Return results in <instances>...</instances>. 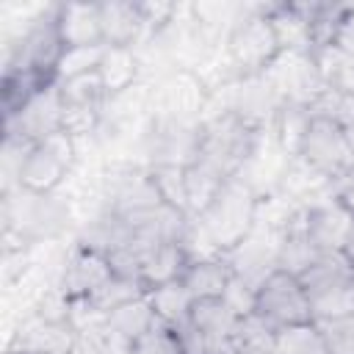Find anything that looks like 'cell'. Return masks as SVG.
Instances as JSON below:
<instances>
[{
	"mask_svg": "<svg viewBox=\"0 0 354 354\" xmlns=\"http://www.w3.org/2000/svg\"><path fill=\"white\" fill-rule=\"evenodd\" d=\"M274 354H326L324 329L315 321L279 329L274 337Z\"/></svg>",
	"mask_w": 354,
	"mask_h": 354,
	"instance_id": "obj_23",
	"label": "cell"
},
{
	"mask_svg": "<svg viewBox=\"0 0 354 354\" xmlns=\"http://www.w3.org/2000/svg\"><path fill=\"white\" fill-rule=\"evenodd\" d=\"M296 158H301L335 188L346 174L354 171V141L337 119L313 113Z\"/></svg>",
	"mask_w": 354,
	"mask_h": 354,
	"instance_id": "obj_4",
	"label": "cell"
},
{
	"mask_svg": "<svg viewBox=\"0 0 354 354\" xmlns=\"http://www.w3.org/2000/svg\"><path fill=\"white\" fill-rule=\"evenodd\" d=\"M185 174V199H188V213L191 218L202 216L207 210V205L216 199V194L221 191V185L227 183V177L221 171H216L213 166L202 163V160H191L183 166Z\"/></svg>",
	"mask_w": 354,
	"mask_h": 354,
	"instance_id": "obj_19",
	"label": "cell"
},
{
	"mask_svg": "<svg viewBox=\"0 0 354 354\" xmlns=\"http://www.w3.org/2000/svg\"><path fill=\"white\" fill-rule=\"evenodd\" d=\"M257 216H260V196L254 194V188L241 177H230L216 194V199L207 205V210L196 216V221L210 238V243L221 254H227L254 230Z\"/></svg>",
	"mask_w": 354,
	"mask_h": 354,
	"instance_id": "obj_3",
	"label": "cell"
},
{
	"mask_svg": "<svg viewBox=\"0 0 354 354\" xmlns=\"http://www.w3.org/2000/svg\"><path fill=\"white\" fill-rule=\"evenodd\" d=\"M147 293V285L138 282V279H127V277H119L113 274L102 288H97L91 296H86L102 315H111L113 310H119L122 304L133 301V299H141Z\"/></svg>",
	"mask_w": 354,
	"mask_h": 354,
	"instance_id": "obj_24",
	"label": "cell"
},
{
	"mask_svg": "<svg viewBox=\"0 0 354 354\" xmlns=\"http://www.w3.org/2000/svg\"><path fill=\"white\" fill-rule=\"evenodd\" d=\"M188 254L183 249L180 241H166V243H158L147 263H144V274H141V282L149 288H158V285H166V282H177L183 279L185 268H188Z\"/></svg>",
	"mask_w": 354,
	"mask_h": 354,
	"instance_id": "obj_17",
	"label": "cell"
},
{
	"mask_svg": "<svg viewBox=\"0 0 354 354\" xmlns=\"http://www.w3.org/2000/svg\"><path fill=\"white\" fill-rule=\"evenodd\" d=\"M55 22H58V36L64 47H100L102 44L100 3H58Z\"/></svg>",
	"mask_w": 354,
	"mask_h": 354,
	"instance_id": "obj_13",
	"label": "cell"
},
{
	"mask_svg": "<svg viewBox=\"0 0 354 354\" xmlns=\"http://www.w3.org/2000/svg\"><path fill=\"white\" fill-rule=\"evenodd\" d=\"M77 144L80 141L66 130H55L39 144H33L19 169L17 185L36 194H58V188L77 163Z\"/></svg>",
	"mask_w": 354,
	"mask_h": 354,
	"instance_id": "obj_6",
	"label": "cell"
},
{
	"mask_svg": "<svg viewBox=\"0 0 354 354\" xmlns=\"http://www.w3.org/2000/svg\"><path fill=\"white\" fill-rule=\"evenodd\" d=\"M310 55L315 61V69L326 91L340 97H354V55L348 50L332 41L324 47H313Z\"/></svg>",
	"mask_w": 354,
	"mask_h": 354,
	"instance_id": "obj_15",
	"label": "cell"
},
{
	"mask_svg": "<svg viewBox=\"0 0 354 354\" xmlns=\"http://www.w3.org/2000/svg\"><path fill=\"white\" fill-rule=\"evenodd\" d=\"M111 277H113V268H111V260L105 252L75 243L72 252H66L55 282L72 299H83V296H91L97 288H102Z\"/></svg>",
	"mask_w": 354,
	"mask_h": 354,
	"instance_id": "obj_9",
	"label": "cell"
},
{
	"mask_svg": "<svg viewBox=\"0 0 354 354\" xmlns=\"http://www.w3.org/2000/svg\"><path fill=\"white\" fill-rule=\"evenodd\" d=\"M108 321H111V326H113L119 335H124L130 343H136V340L158 321V315H155V310H152V304H149V299H147V293H144L141 299H133V301L122 304L119 310H113V313L108 315Z\"/></svg>",
	"mask_w": 354,
	"mask_h": 354,
	"instance_id": "obj_22",
	"label": "cell"
},
{
	"mask_svg": "<svg viewBox=\"0 0 354 354\" xmlns=\"http://www.w3.org/2000/svg\"><path fill=\"white\" fill-rule=\"evenodd\" d=\"M263 127H252L232 111L221 113H207L199 122V136H196V152L194 160H202L221 171L227 180L238 177L241 169L246 166Z\"/></svg>",
	"mask_w": 354,
	"mask_h": 354,
	"instance_id": "obj_2",
	"label": "cell"
},
{
	"mask_svg": "<svg viewBox=\"0 0 354 354\" xmlns=\"http://www.w3.org/2000/svg\"><path fill=\"white\" fill-rule=\"evenodd\" d=\"M75 348V326L72 324H53L30 313L19 329L11 335L6 351L17 354H72Z\"/></svg>",
	"mask_w": 354,
	"mask_h": 354,
	"instance_id": "obj_11",
	"label": "cell"
},
{
	"mask_svg": "<svg viewBox=\"0 0 354 354\" xmlns=\"http://www.w3.org/2000/svg\"><path fill=\"white\" fill-rule=\"evenodd\" d=\"M268 8H271V3L243 6L238 22L232 25V30L224 41L230 66L238 80L266 75L274 66V61L282 55Z\"/></svg>",
	"mask_w": 354,
	"mask_h": 354,
	"instance_id": "obj_1",
	"label": "cell"
},
{
	"mask_svg": "<svg viewBox=\"0 0 354 354\" xmlns=\"http://www.w3.org/2000/svg\"><path fill=\"white\" fill-rule=\"evenodd\" d=\"M335 199L354 216V171L351 174H346L337 185H335Z\"/></svg>",
	"mask_w": 354,
	"mask_h": 354,
	"instance_id": "obj_29",
	"label": "cell"
},
{
	"mask_svg": "<svg viewBox=\"0 0 354 354\" xmlns=\"http://www.w3.org/2000/svg\"><path fill=\"white\" fill-rule=\"evenodd\" d=\"M354 279V266L346 260L343 252H321L301 274H299V282L304 285L307 296L315 299V296H324L335 288H343Z\"/></svg>",
	"mask_w": 354,
	"mask_h": 354,
	"instance_id": "obj_14",
	"label": "cell"
},
{
	"mask_svg": "<svg viewBox=\"0 0 354 354\" xmlns=\"http://www.w3.org/2000/svg\"><path fill=\"white\" fill-rule=\"evenodd\" d=\"M343 254H346V260L354 266V224H351V230H348V235H346V243H343V249H340Z\"/></svg>",
	"mask_w": 354,
	"mask_h": 354,
	"instance_id": "obj_30",
	"label": "cell"
},
{
	"mask_svg": "<svg viewBox=\"0 0 354 354\" xmlns=\"http://www.w3.org/2000/svg\"><path fill=\"white\" fill-rule=\"evenodd\" d=\"M210 88L194 69H169L152 86V122L169 124H196L202 122V111L207 108Z\"/></svg>",
	"mask_w": 354,
	"mask_h": 354,
	"instance_id": "obj_5",
	"label": "cell"
},
{
	"mask_svg": "<svg viewBox=\"0 0 354 354\" xmlns=\"http://www.w3.org/2000/svg\"><path fill=\"white\" fill-rule=\"evenodd\" d=\"M105 55V44L100 47H64L58 66H55V80H69L77 75L97 72Z\"/></svg>",
	"mask_w": 354,
	"mask_h": 354,
	"instance_id": "obj_25",
	"label": "cell"
},
{
	"mask_svg": "<svg viewBox=\"0 0 354 354\" xmlns=\"http://www.w3.org/2000/svg\"><path fill=\"white\" fill-rule=\"evenodd\" d=\"M130 354H183L180 332L158 318V321L133 343V351H130Z\"/></svg>",
	"mask_w": 354,
	"mask_h": 354,
	"instance_id": "obj_27",
	"label": "cell"
},
{
	"mask_svg": "<svg viewBox=\"0 0 354 354\" xmlns=\"http://www.w3.org/2000/svg\"><path fill=\"white\" fill-rule=\"evenodd\" d=\"M230 279L232 271L224 257H205V260H191L180 282L188 288V293L196 301V299H221L227 293Z\"/></svg>",
	"mask_w": 354,
	"mask_h": 354,
	"instance_id": "obj_16",
	"label": "cell"
},
{
	"mask_svg": "<svg viewBox=\"0 0 354 354\" xmlns=\"http://www.w3.org/2000/svg\"><path fill=\"white\" fill-rule=\"evenodd\" d=\"M100 25L105 47H136L147 39V25L141 6L133 0H105L100 3Z\"/></svg>",
	"mask_w": 354,
	"mask_h": 354,
	"instance_id": "obj_12",
	"label": "cell"
},
{
	"mask_svg": "<svg viewBox=\"0 0 354 354\" xmlns=\"http://www.w3.org/2000/svg\"><path fill=\"white\" fill-rule=\"evenodd\" d=\"M58 91H61L64 108H102L108 100V91H105L100 72L58 80Z\"/></svg>",
	"mask_w": 354,
	"mask_h": 354,
	"instance_id": "obj_21",
	"label": "cell"
},
{
	"mask_svg": "<svg viewBox=\"0 0 354 354\" xmlns=\"http://www.w3.org/2000/svg\"><path fill=\"white\" fill-rule=\"evenodd\" d=\"M100 77L105 83L108 97L119 94L141 80V58L136 47H105L102 64H100Z\"/></svg>",
	"mask_w": 354,
	"mask_h": 354,
	"instance_id": "obj_18",
	"label": "cell"
},
{
	"mask_svg": "<svg viewBox=\"0 0 354 354\" xmlns=\"http://www.w3.org/2000/svg\"><path fill=\"white\" fill-rule=\"evenodd\" d=\"M254 315H260L274 332L288 326L313 324V304L299 277L274 268L254 290Z\"/></svg>",
	"mask_w": 354,
	"mask_h": 354,
	"instance_id": "obj_7",
	"label": "cell"
},
{
	"mask_svg": "<svg viewBox=\"0 0 354 354\" xmlns=\"http://www.w3.org/2000/svg\"><path fill=\"white\" fill-rule=\"evenodd\" d=\"M147 299H149L155 315H158L163 324H169V326H174V329H180L183 324H188L191 307H194V296L188 293V288H185L180 279H177V282L158 285V288H149V290H147Z\"/></svg>",
	"mask_w": 354,
	"mask_h": 354,
	"instance_id": "obj_20",
	"label": "cell"
},
{
	"mask_svg": "<svg viewBox=\"0 0 354 354\" xmlns=\"http://www.w3.org/2000/svg\"><path fill=\"white\" fill-rule=\"evenodd\" d=\"M335 44H340L343 50H348L354 55V3H348L343 19H340V28H337V39Z\"/></svg>",
	"mask_w": 354,
	"mask_h": 354,
	"instance_id": "obj_28",
	"label": "cell"
},
{
	"mask_svg": "<svg viewBox=\"0 0 354 354\" xmlns=\"http://www.w3.org/2000/svg\"><path fill=\"white\" fill-rule=\"evenodd\" d=\"M64 102L58 91V80L36 91L22 108L3 116V138H17L25 144H39L50 133L61 130Z\"/></svg>",
	"mask_w": 354,
	"mask_h": 354,
	"instance_id": "obj_8",
	"label": "cell"
},
{
	"mask_svg": "<svg viewBox=\"0 0 354 354\" xmlns=\"http://www.w3.org/2000/svg\"><path fill=\"white\" fill-rule=\"evenodd\" d=\"M6 354H17V351H6Z\"/></svg>",
	"mask_w": 354,
	"mask_h": 354,
	"instance_id": "obj_31",
	"label": "cell"
},
{
	"mask_svg": "<svg viewBox=\"0 0 354 354\" xmlns=\"http://www.w3.org/2000/svg\"><path fill=\"white\" fill-rule=\"evenodd\" d=\"M152 171V180L163 196L166 205L188 213V199H185V174H183V166L177 163H160V166H147ZM191 216V213H188Z\"/></svg>",
	"mask_w": 354,
	"mask_h": 354,
	"instance_id": "obj_26",
	"label": "cell"
},
{
	"mask_svg": "<svg viewBox=\"0 0 354 354\" xmlns=\"http://www.w3.org/2000/svg\"><path fill=\"white\" fill-rule=\"evenodd\" d=\"M304 224L318 252H340L354 224V216L335 199V191H332L313 202H304Z\"/></svg>",
	"mask_w": 354,
	"mask_h": 354,
	"instance_id": "obj_10",
	"label": "cell"
}]
</instances>
